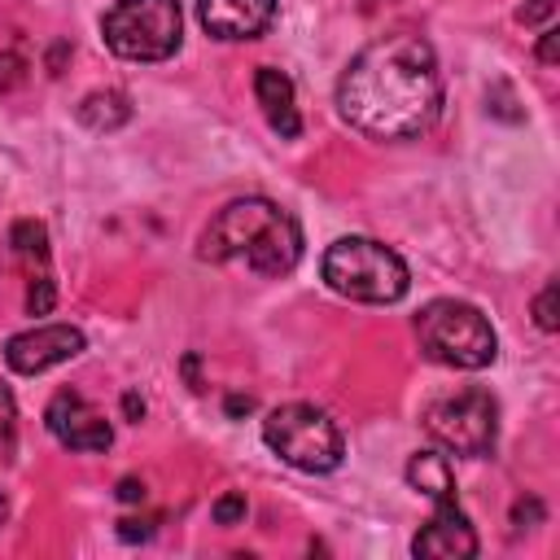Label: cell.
<instances>
[{"label": "cell", "instance_id": "obj_4", "mask_svg": "<svg viewBox=\"0 0 560 560\" xmlns=\"http://www.w3.org/2000/svg\"><path fill=\"white\" fill-rule=\"evenodd\" d=\"M416 341L429 363L455 368V372H481L499 354V337L490 319L459 298H433L416 315Z\"/></svg>", "mask_w": 560, "mask_h": 560}, {"label": "cell", "instance_id": "obj_15", "mask_svg": "<svg viewBox=\"0 0 560 560\" xmlns=\"http://www.w3.org/2000/svg\"><path fill=\"white\" fill-rule=\"evenodd\" d=\"M74 114H79V122L88 131H118L131 118V101H127V92L105 88V92H88Z\"/></svg>", "mask_w": 560, "mask_h": 560}, {"label": "cell", "instance_id": "obj_22", "mask_svg": "<svg viewBox=\"0 0 560 560\" xmlns=\"http://www.w3.org/2000/svg\"><path fill=\"white\" fill-rule=\"evenodd\" d=\"M551 9H556V0H525V4L516 9V22H525V26H534V22H542V18H551Z\"/></svg>", "mask_w": 560, "mask_h": 560}, {"label": "cell", "instance_id": "obj_25", "mask_svg": "<svg viewBox=\"0 0 560 560\" xmlns=\"http://www.w3.org/2000/svg\"><path fill=\"white\" fill-rule=\"evenodd\" d=\"M223 411H228V416H249V411H254V398H249V394H228V398H223Z\"/></svg>", "mask_w": 560, "mask_h": 560}, {"label": "cell", "instance_id": "obj_14", "mask_svg": "<svg viewBox=\"0 0 560 560\" xmlns=\"http://www.w3.org/2000/svg\"><path fill=\"white\" fill-rule=\"evenodd\" d=\"M9 254L26 267V276L35 280V276H52L48 271V228L39 223V219H18L13 228H9Z\"/></svg>", "mask_w": 560, "mask_h": 560}, {"label": "cell", "instance_id": "obj_21", "mask_svg": "<svg viewBox=\"0 0 560 560\" xmlns=\"http://www.w3.org/2000/svg\"><path fill=\"white\" fill-rule=\"evenodd\" d=\"M22 79H26V61L13 57V52H4V57H0V92H9V88L22 83Z\"/></svg>", "mask_w": 560, "mask_h": 560}, {"label": "cell", "instance_id": "obj_28", "mask_svg": "<svg viewBox=\"0 0 560 560\" xmlns=\"http://www.w3.org/2000/svg\"><path fill=\"white\" fill-rule=\"evenodd\" d=\"M9 516V494H4V486H0V521Z\"/></svg>", "mask_w": 560, "mask_h": 560}, {"label": "cell", "instance_id": "obj_20", "mask_svg": "<svg viewBox=\"0 0 560 560\" xmlns=\"http://www.w3.org/2000/svg\"><path fill=\"white\" fill-rule=\"evenodd\" d=\"M542 516H547V512H542V503H538L534 494H529V499H516V503H512V529H516V534H521V529H534V525H538Z\"/></svg>", "mask_w": 560, "mask_h": 560}, {"label": "cell", "instance_id": "obj_19", "mask_svg": "<svg viewBox=\"0 0 560 560\" xmlns=\"http://www.w3.org/2000/svg\"><path fill=\"white\" fill-rule=\"evenodd\" d=\"M245 494H236V490H228V494H219L214 499V508H210V516H214V525H241L245 521Z\"/></svg>", "mask_w": 560, "mask_h": 560}, {"label": "cell", "instance_id": "obj_18", "mask_svg": "<svg viewBox=\"0 0 560 560\" xmlns=\"http://www.w3.org/2000/svg\"><path fill=\"white\" fill-rule=\"evenodd\" d=\"M556 293H560L556 280H547L542 293L534 298V324H538L542 332H556V328H560V319H556Z\"/></svg>", "mask_w": 560, "mask_h": 560}, {"label": "cell", "instance_id": "obj_2", "mask_svg": "<svg viewBox=\"0 0 560 560\" xmlns=\"http://www.w3.org/2000/svg\"><path fill=\"white\" fill-rule=\"evenodd\" d=\"M197 258L245 262L254 276L280 280L302 262V223L271 197H236L206 223Z\"/></svg>", "mask_w": 560, "mask_h": 560}, {"label": "cell", "instance_id": "obj_16", "mask_svg": "<svg viewBox=\"0 0 560 560\" xmlns=\"http://www.w3.org/2000/svg\"><path fill=\"white\" fill-rule=\"evenodd\" d=\"M13 442H18V407H13V394L0 385V459L13 455Z\"/></svg>", "mask_w": 560, "mask_h": 560}, {"label": "cell", "instance_id": "obj_13", "mask_svg": "<svg viewBox=\"0 0 560 560\" xmlns=\"http://www.w3.org/2000/svg\"><path fill=\"white\" fill-rule=\"evenodd\" d=\"M407 486L420 490L424 499L433 503H451L455 499V472H451V459L442 451H416L407 459Z\"/></svg>", "mask_w": 560, "mask_h": 560}, {"label": "cell", "instance_id": "obj_12", "mask_svg": "<svg viewBox=\"0 0 560 560\" xmlns=\"http://www.w3.org/2000/svg\"><path fill=\"white\" fill-rule=\"evenodd\" d=\"M254 101L267 118V127L280 136V140H293L302 136V114H298V88L284 70L276 66H258L254 70Z\"/></svg>", "mask_w": 560, "mask_h": 560}, {"label": "cell", "instance_id": "obj_26", "mask_svg": "<svg viewBox=\"0 0 560 560\" xmlns=\"http://www.w3.org/2000/svg\"><path fill=\"white\" fill-rule=\"evenodd\" d=\"M538 61H542V66H551V61H556V31H551V26H547V31H542V39H538Z\"/></svg>", "mask_w": 560, "mask_h": 560}, {"label": "cell", "instance_id": "obj_5", "mask_svg": "<svg viewBox=\"0 0 560 560\" xmlns=\"http://www.w3.org/2000/svg\"><path fill=\"white\" fill-rule=\"evenodd\" d=\"M262 442L298 472H337L346 459V438L337 420L315 402H284L262 420Z\"/></svg>", "mask_w": 560, "mask_h": 560}, {"label": "cell", "instance_id": "obj_7", "mask_svg": "<svg viewBox=\"0 0 560 560\" xmlns=\"http://www.w3.org/2000/svg\"><path fill=\"white\" fill-rule=\"evenodd\" d=\"M420 420H424V433L442 451L464 455V459H481L499 442V402L477 385L446 394V398H433Z\"/></svg>", "mask_w": 560, "mask_h": 560}, {"label": "cell", "instance_id": "obj_27", "mask_svg": "<svg viewBox=\"0 0 560 560\" xmlns=\"http://www.w3.org/2000/svg\"><path fill=\"white\" fill-rule=\"evenodd\" d=\"M122 411H127V420L140 424V416H144V398H140L136 389H127V394H122Z\"/></svg>", "mask_w": 560, "mask_h": 560}, {"label": "cell", "instance_id": "obj_6", "mask_svg": "<svg viewBox=\"0 0 560 560\" xmlns=\"http://www.w3.org/2000/svg\"><path fill=\"white\" fill-rule=\"evenodd\" d=\"M101 39L122 61H166L179 52V0H114L101 18Z\"/></svg>", "mask_w": 560, "mask_h": 560}, {"label": "cell", "instance_id": "obj_9", "mask_svg": "<svg viewBox=\"0 0 560 560\" xmlns=\"http://www.w3.org/2000/svg\"><path fill=\"white\" fill-rule=\"evenodd\" d=\"M88 350V337L83 328L74 324H39V328H26V332H13L4 341V363L18 372V376H39L74 354Z\"/></svg>", "mask_w": 560, "mask_h": 560}, {"label": "cell", "instance_id": "obj_17", "mask_svg": "<svg viewBox=\"0 0 560 560\" xmlns=\"http://www.w3.org/2000/svg\"><path fill=\"white\" fill-rule=\"evenodd\" d=\"M52 302H57V280L52 276H35L31 289H26V311L31 315H48Z\"/></svg>", "mask_w": 560, "mask_h": 560}, {"label": "cell", "instance_id": "obj_3", "mask_svg": "<svg viewBox=\"0 0 560 560\" xmlns=\"http://www.w3.org/2000/svg\"><path fill=\"white\" fill-rule=\"evenodd\" d=\"M319 276L332 293H341L350 302H368V306L402 302L407 289H411V271H407L402 254L372 241V236L332 241L319 258Z\"/></svg>", "mask_w": 560, "mask_h": 560}, {"label": "cell", "instance_id": "obj_10", "mask_svg": "<svg viewBox=\"0 0 560 560\" xmlns=\"http://www.w3.org/2000/svg\"><path fill=\"white\" fill-rule=\"evenodd\" d=\"M477 547H481L477 542V529L464 516L459 499L433 503L429 525L411 538V556H429V560H468V556H477Z\"/></svg>", "mask_w": 560, "mask_h": 560}, {"label": "cell", "instance_id": "obj_1", "mask_svg": "<svg viewBox=\"0 0 560 560\" xmlns=\"http://www.w3.org/2000/svg\"><path fill=\"white\" fill-rule=\"evenodd\" d=\"M337 114L368 140H416L442 114V66L424 35L394 31L350 57Z\"/></svg>", "mask_w": 560, "mask_h": 560}, {"label": "cell", "instance_id": "obj_11", "mask_svg": "<svg viewBox=\"0 0 560 560\" xmlns=\"http://www.w3.org/2000/svg\"><path fill=\"white\" fill-rule=\"evenodd\" d=\"M276 0H197V22L214 39H258L271 31Z\"/></svg>", "mask_w": 560, "mask_h": 560}, {"label": "cell", "instance_id": "obj_24", "mask_svg": "<svg viewBox=\"0 0 560 560\" xmlns=\"http://www.w3.org/2000/svg\"><path fill=\"white\" fill-rule=\"evenodd\" d=\"M118 499L122 503H144V481L140 477H122L118 481Z\"/></svg>", "mask_w": 560, "mask_h": 560}, {"label": "cell", "instance_id": "obj_8", "mask_svg": "<svg viewBox=\"0 0 560 560\" xmlns=\"http://www.w3.org/2000/svg\"><path fill=\"white\" fill-rule=\"evenodd\" d=\"M44 424L66 451L96 455V451H109V442H114V429H109L105 411H96L79 389H57L44 407Z\"/></svg>", "mask_w": 560, "mask_h": 560}, {"label": "cell", "instance_id": "obj_23", "mask_svg": "<svg viewBox=\"0 0 560 560\" xmlns=\"http://www.w3.org/2000/svg\"><path fill=\"white\" fill-rule=\"evenodd\" d=\"M118 538L122 542H144V538H153V521H118Z\"/></svg>", "mask_w": 560, "mask_h": 560}]
</instances>
